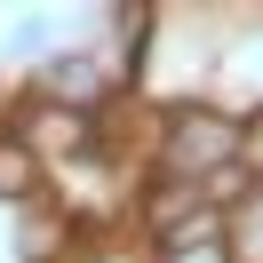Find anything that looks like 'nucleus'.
Returning a JSON list of instances; mask_svg holds the SVG:
<instances>
[{
	"instance_id": "obj_3",
	"label": "nucleus",
	"mask_w": 263,
	"mask_h": 263,
	"mask_svg": "<svg viewBox=\"0 0 263 263\" xmlns=\"http://www.w3.org/2000/svg\"><path fill=\"white\" fill-rule=\"evenodd\" d=\"M40 167H48V160H40V152L24 144V136H8V128H0V208H16V215H24L32 199H48Z\"/></svg>"
},
{
	"instance_id": "obj_4",
	"label": "nucleus",
	"mask_w": 263,
	"mask_h": 263,
	"mask_svg": "<svg viewBox=\"0 0 263 263\" xmlns=\"http://www.w3.org/2000/svg\"><path fill=\"white\" fill-rule=\"evenodd\" d=\"M199 208H208V199H199V183H176V176H160L144 199H136V223H144V239H167V231H176V223H192Z\"/></svg>"
},
{
	"instance_id": "obj_8",
	"label": "nucleus",
	"mask_w": 263,
	"mask_h": 263,
	"mask_svg": "<svg viewBox=\"0 0 263 263\" xmlns=\"http://www.w3.org/2000/svg\"><path fill=\"white\" fill-rule=\"evenodd\" d=\"M40 32H48V16H16V56H40Z\"/></svg>"
},
{
	"instance_id": "obj_2",
	"label": "nucleus",
	"mask_w": 263,
	"mask_h": 263,
	"mask_svg": "<svg viewBox=\"0 0 263 263\" xmlns=\"http://www.w3.org/2000/svg\"><path fill=\"white\" fill-rule=\"evenodd\" d=\"M152 263H231V223L215 208H199L192 223H176L167 239H152Z\"/></svg>"
},
{
	"instance_id": "obj_1",
	"label": "nucleus",
	"mask_w": 263,
	"mask_h": 263,
	"mask_svg": "<svg viewBox=\"0 0 263 263\" xmlns=\"http://www.w3.org/2000/svg\"><path fill=\"white\" fill-rule=\"evenodd\" d=\"M247 160V120L239 112H208V104H176L160 136V176L176 183H208L215 167Z\"/></svg>"
},
{
	"instance_id": "obj_7",
	"label": "nucleus",
	"mask_w": 263,
	"mask_h": 263,
	"mask_svg": "<svg viewBox=\"0 0 263 263\" xmlns=\"http://www.w3.org/2000/svg\"><path fill=\"white\" fill-rule=\"evenodd\" d=\"M255 192H263V167H255V160H231V167H215V176L199 183V199H208V208L223 215V223H231V215H239Z\"/></svg>"
},
{
	"instance_id": "obj_9",
	"label": "nucleus",
	"mask_w": 263,
	"mask_h": 263,
	"mask_svg": "<svg viewBox=\"0 0 263 263\" xmlns=\"http://www.w3.org/2000/svg\"><path fill=\"white\" fill-rule=\"evenodd\" d=\"M231 263H263V231H247V239H231Z\"/></svg>"
},
{
	"instance_id": "obj_6",
	"label": "nucleus",
	"mask_w": 263,
	"mask_h": 263,
	"mask_svg": "<svg viewBox=\"0 0 263 263\" xmlns=\"http://www.w3.org/2000/svg\"><path fill=\"white\" fill-rule=\"evenodd\" d=\"M72 239V208H56V199H32L24 208V263H56V247Z\"/></svg>"
},
{
	"instance_id": "obj_5",
	"label": "nucleus",
	"mask_w": 263,
	"mask_h": 263,
	"mask_svg": "<svg viewBox=\"0 0 263 263\" xmlns=\"http://www.w3.org/2000/svg\"><path fill=\"white\" fill-rule=\"evenodd\" d=\"M48 104L96 112V104H104V72H96V56H56V64H48Z\"/></svg>"
}]
</instances>
